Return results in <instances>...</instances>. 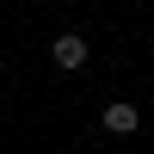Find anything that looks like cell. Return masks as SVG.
<instances>
[{
    "mask_svg": "<svg viewBox=\"0 0 154 154\" xmlns=\"http://www.w3.org/2000/svg\"><path fill=\"white\" fill-rule=\"evenodd\" d=\"M99 123H105L111 136H136V130H142V111H136L130 99H111V105H105V117H99Z\"/></svg>",
    "mask_w": 154,
    "mask_h": 154,
    "instance_id": "2",
    "label": "cell"
},
{
    "mask_svg": "<svg viewBox=\"0 0 154 154\" xmlns=\"http://www.w3.org/2000/svg\"><path fill=\"white\" fill-rule=\"evenodd\" d=\"M86 56H93V43H86L80 31H62L56 43H49V62H56V68H68V74H74V68H86Z\"/></svg>",
    "mask_w": 154,
    "mask_h": 154,
    "instance_id": "1",
    "label": "cell"
}]
</instances>
